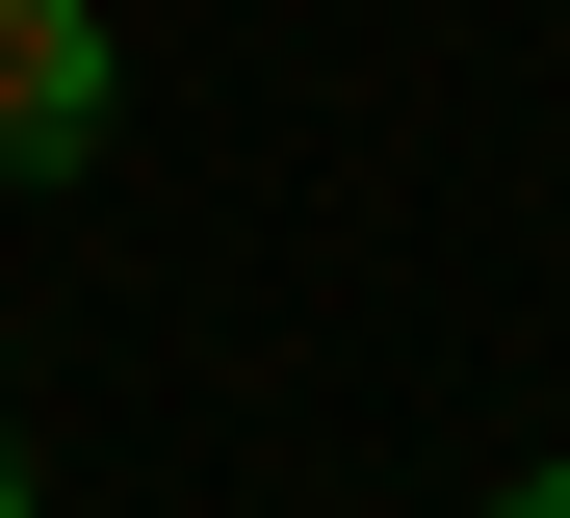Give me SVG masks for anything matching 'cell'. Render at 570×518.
I'll return each instance as SVG.
<instances>
[{
	"mask_svg": "<svg viewBox=\"0 0 570 518\" xmlns=\"http://www.w3.org/2000/svg\"><path fill=\"white\" fill-rule=\"evenodd\" d=\"M493 518H570V467H519V492H493Z\"/></svg>",
	"mask_w": 570,
	"mask_h": 518,
	"instance_id": "obj_2",
	"label": "cell"
},
{
	"mask_svg": "<svg viewBox=\"0 0 570 518\" xmlns=\"http://www.w3.org/2000/svg\"><path fill=\"white\" fill-rule=\"evenodd\" d=\"M0 518H27V441H0Z\"/></svg>",
	"mask_w": 570,
	"mask_h": 518,
	"instance_id": "obj_3",
	"label": "cell"
},
{
	"mask_svg": "<svg viewBox=\"0 0 570 518\" xmlns=\"http://www.w3.org/2000/svg\"><path fill=\"white\" fill-rule=\"evenodd\" d=\"M105 104H130V27H105V0H0V182L105 156Z\"/></svg>",
	"mask_w": 570,
	"mask_h": 518,
	"instance_id": "obj_1",
	"label": "cell"
}]
</instances>
